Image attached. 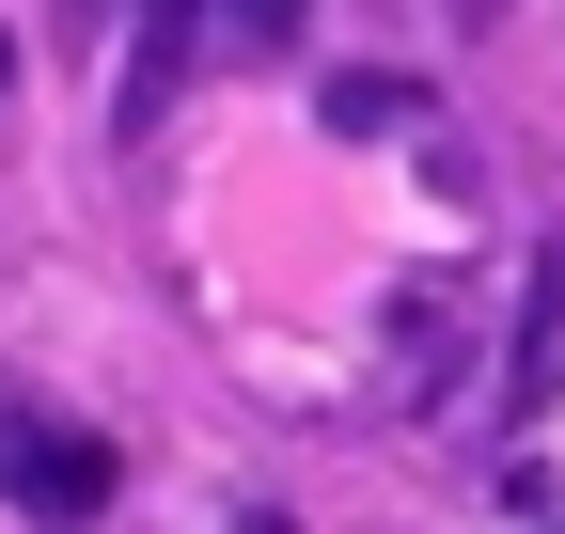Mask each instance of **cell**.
Returning a JSON list of instances; mask_svg holds the SVG:
<instances>
[{
    "label": "cell",
    "instance_id": "6da1fadb",
    "mask_svg": "<svg viewBox=\"0 0 565 534\" xmlns=\"http://www.w3.org/2000/svg\"><path fill=\"white\" fill-rule=\"evenodd\" d=\"M0 488H17L47 534H79V519H110V440L63 425V409H0Z\"/></svg>",
    "mask_w": 565,
    "mask_h": 534
},
{
    "label": "cell",
    "instance_id": "7a4b0ae2",
    "mask_svg": "<svg viewBox=\"0 0 565 534\" xmlns=\"http://www.w3.org/2000/svg\"><path fill=\"white\" fill-rule=\"evenodd\" d=\"M456 346H471V284H408L393 299V393H408V409L456 377Z\"/></svg>",
    "mask_w": 565,
    "mask_h": 534
},
{
    "label": "cell",
    "instance_id": "3957f363",
    "mask_svg": "<svg viewBox=\"0 0 565 534\" xmlns=\"http://www.w3.org/2000/svg\"><path fill=\"white\" fill-rule=\"evenodd\" d=\"M550 377H565V252L534 267V330H519V362H503V409H534Z\"/></svg>",
    "mask_w": 565,
    "mask_h": 534
},
{
    "label": "cell",
    "instance_id": "277c9868",
    "mask_svg": "<svg viewBox=\"0 0 565 534\" xmlns=\"http://www.w3.org/2000/svg\"><path fill=\"white\" fill-rule=\"evenodd\" d=\"M236 17H252V32H282V17H299V0H236Z\"/></svg>",
    "mask_w": 565,
    "mask_h": 534
},
{
    "label": "cell",
    "instance_id": "5b68a950",
    "mask_svg": "<svg viewBox=\"0 0 565 534\" xmlns=\"http://www.w3.org/2000/svg\"><path fill=\"white\" fill-rule=\"evenodd\" d=\"M236 534H299V519H236Z\"/></svg>",
    "mask_w": 565,
    "mask_h": 534
},
{
    "label": "cell",
    "instance_id": "8992f818",
    "mask_svg": "<svg viewBox=\"0 0 565 534\" xmlns=\"http://www.w3.org/2000/svg\"><path fill=\"white\" fill-rule=\"evenodd\" d=\"M0 79H17V47H0Z\"/></svg>",
    "mask_w": 565,
    "mask_h": 534
}]
</instances>
